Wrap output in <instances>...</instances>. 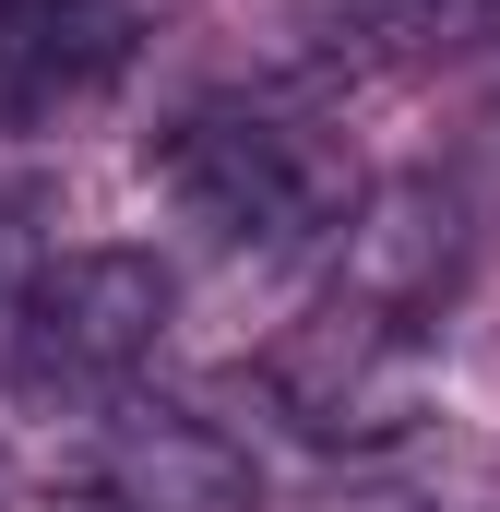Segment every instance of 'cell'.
Wrapping results in <instances>:
<instances>
[{"label":"cell","instance_id":"1","mask_svg":"<svg viewBox=\"0 0 500 512\" xmlns=\"http://www.w3.org/2000/svg\"><path fill=\"white\" fill-rule=\"evenodd\" d=\"M143 167H155V191H167L203 239H227V251H310V239H346V215H358V167H346L322 131L274 120V108H250V96L179 108V120L143 143Z\"/></svg>","mask_w":500,"mask_h":512},{"label":"cell","instance_id":"2","mask_svg":"<svg viewBox=\"0 0 500 512\" xmlns=\"http://www.w3.org/2000/svg\"><path fill=\"white\" fill-rule=\"evenodd\" d=\"M167 310H179V286H167L155 251H120V239L60 251L0 298V370L36 417H96L167 346Z\"/></svg>","mask_w":500,"mask_h":512},{"label":"cell","instance_id":"3","mask_svg":"<svg viewBox=\"0 0 500 512\" xmlns=\"http://www.w3.org/2000/svg\"><path fill=\"white\" fill-rule=\"evenodd\" d=\"M262 393H274V417H286L298 441H322V453H381V441L429 429V405H441L429 310H393V298L334 286L310 322H286V334H274Z\"/></svg>","mask_w":500,"mask_h":512},{"label":"cell","instance_id":"4","mask_svg":"<svg viewBox=\"0 0 500 512\" xmlns=\"http://www.w3.org/2000/svg\"><path fill=\"white\" fill-rule=\"evenodd\" d=\"M84 501L108 512H262V465H250L239 441L215 429V417H191V405H96V441H84Z\"/></svg>","mask_w":500,"mask_h":512},{"label":"cell","instance_id":"5","mask_svg":"<svg viewBox=\"0 0 500 512\" xmlns=\"http://www.w3.org/2000/svg\"><path fill=\"white\" fill-rule=\"evenodd\" d=\"M131 60V0H0V120H72L120 84Z\"/></svg>","mask_w":500,"mask_h":512},{"label":"cell","instance_id":"6","mask_svg":"<svg viewBox=\"0 0 500 512\" xmlns=\"http://www.w3.org/2000/svg\"><path fill=\"white\" fill-rule=\"evenodd\" d=\"M0 512H12V465H0Z\"/></svg>","mask_w":500,"mask_h":512}]
</instances>
